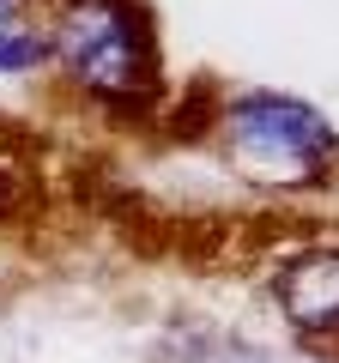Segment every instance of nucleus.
I'll return each mask as SVG.
<instances>
[{"label": "nucleus", "instance_id": "3", "mask_svg": "<svg viewBox=\"0 0 339 363\" xmlns=\"http://www.w3.org/2000/svg\"><path fill=\"white\" fill-rule=\"evenodd\" d=\"M273 297L297 333L333 339L339 333V248H303L273 279Z\"/></svg>", "mask_w": 339, "mask_h": 363}, {"label": "nucleus", "instance_id": "1", "mask_svg": "<svg viewBox=\"0 0 339 363\" xmlns=\"http://www.w3.org/2000/svg\"><path fill=\"white\" fill-rule=\"evenodd\" d=\"M55 55L67 79L109 109H140L164 85L157 30L140 0H67L55 18Z\"/></svg>", "mask_w": 339, "mask_h": 363}, {"label": "nucleus", "instance_id": "4", "mask_svg": "<svg viewBox=\"0 0 339 363\" xmlns=\"http://www.w3.org/2000/svg\"><path fill=\"white\" fill-rule=\"evenodd\" d=\"M55 55V37L43 30H18V25H0V73H25V67L49 61Z\"/></svg>", "mask_w": 339, "mask_h": 363}, {"label": "nucleus", "instance_id": "6", "mask_svg": "<svg viewBox=\"0 0 339 363\" xmlns=\"http://www.w3.org/2000/svg\"><path fill=\"white\" fill-rule=\"evenodd\" d=\"M0 218H6V182H0Z\"/></svg>", "mask_w": 339, "mask_h": 363}, {"label": "nucleus", "instance_id": "5", "mask_svg": "<svg viewBox=\"0 0 339 363\" xmlns=\"http://www.w3.org/2000/svg\"><path fill=\"white\" fill-rule=\"evenodd\" d=\"M6 18H13V0H0V25H6Z\"/></svg>", "mask_w": 339, "mask_h": 363}, {"label": "nucleus", "instance_id": "2", "mask_svg": "<svg viewBox=\"0 0 339 363\" xmlns=\"http://www.w3.org/2000/svg\"><path fill=\"white\" fill-rule=\"evenodd\" d=\"M224 152L255 182H309L333 157V128L315 104L285 91H243L224 104Z\"/></svg>", "mask_w": 339, "mask_h": 363}]
</instances>
